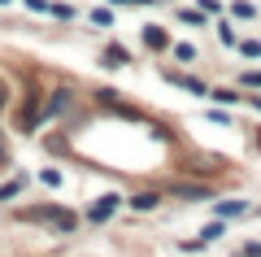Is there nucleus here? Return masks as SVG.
<instances>
[{"instance_id": "obj_12", "label": "nucleus", "mask_w": 261, "mask_h": 257, "mask_svg": "<svg viewBox=\"0 0 261 257\" xmlns=\"http://www.w3.org/2000/svg\"><path fill=\"white\" fill-rule=\"evenodd\" d=\"M244 83H248V87H261V74L252 70V74H244Z\"/></svg>"}, {"instance_id": "obj_10", "label": "nucleus", "mask_w": 261, "mask_h": 257, "mask_svg": "<svg viewBox=\"0 0 261 257\" xmlns=\"http://www.w3.org/2000/svg\"><path fill=\"white\" fill-rule=\"evenodd\" d=\"M218 35H222V44H235V31L226 27V22H218Z\"/></svg>"}, {"instance_id": "obj_9", "label": "nucleus", "mask_w": 261, "mask_h": 257, "mask_svg": "<svg viewBox=\"0 0 261 257\" xmlns=\"http://www.w3.org/2000/svg\"><path fill=\"white\" fill-rule=\"evenodd\" d=\"M218 236H226V227H222V222H209V227H205V236H200V240H218Z\"/></svg>"}, {"instance_id": "obj_3", "label": "nucleus", "mask_w": 261, "mask_h": 257, "mask_svg": "<svg viewBox=\"0 0 261 257\" xmlns=\"http://www.w3.org/2000/svg\"><path fill=\"white\" fill-rule=\"evenodd\" d=\"M144 44H148V48H170V39H166L161 27H148V31H144Z\"/></svg>"}, {"instance_id": "obj_7", "label": "nucleus", "mask_w": 261, "mask_h": 257, "mask_svg": "<svg viewBox=\"0 0 261 257\" xmlns=\"http://www.w3.org/2000/svg\"><path fill=\"white\" fill-rule=\"evenodd\" d=\"M39 183H48V188H57V183H61V170H39Z\"/></svg>"}, {"instance_id": "obj_4", "label": "nucleus", "mask_w": 261, "mask_h": 257, "mask_svg": "<svg viewBox=\"0 0 261 257\" xmlns=\"http://www.w3.org/2000/svg\"><path fill=\"white\" fill-rule=\"evenodd\" d=\"M130 57H126V48H109V53H105V65H109V70H118V65H126Z\"/></svg>"}, {"instance_id": "obj_1", "label": "nucleus", "mask_w": 261, "mask_h": 257, "mask_svg": "<svg viewBox=\"0 0 261 257\" xmlns=\"http://www.w3.org/2000/svg\"><path fill=\"white\" fill-rule=\"evenodd\" d=\"M118 201H122L118 192H109V196H100V201L92 205V214H87V218H92V222H105V218H109L113 209H118Z\"/></svg>"}, {"instance_id": "obj_11", "label": "nucleus", "mask_w": 261, "mask_h": 257, "mask_svg": "<svg viewBox=\"0 0 261 257\" xmlns=\"http://www.w3.org/2000/svg\"><path fill=\"white\" fill-rule=\"evenodd\" d=\"M240 48H244V53H248V57H261V44H257V39H244Z\"/></svg>"}, {"instance_id": "obj_8", "label": "nucleus", "mask_w": 261, "mask_h": 257, "mask_svg": "<svg viewBox=\"0 0 261 257\" xmlns=\"http://www.w3.org/2000/svg\"><path fill=\"white\" fill-rule=\"evenodd\" d=\"M174 57H178V61H196V48H192V44H178Z\"/></svg>"}, {"instance_id": "obj_13", "label": "nucleus", "mask_w": 261, "mask_h": 257, "mask_svg": "<svg viewBox=\"0 0 261 257\" xmlns=\"http://www.w3.org/2000/svg\"><path fill=\"white\" fill-rule=\"evenodd\" d=\"M257 148H261V139H257Z\"/></svg>"}, {"instance_id": "obj_5", "label": "nucleus", "mask_w": 261, "mask_h": 257, "mask_svg": "<svg viewBox=\"0 0 261 257\" xmlns=\"http://www.w3.org/2000/svg\"><path fill=\"white\" fill-rule=\"evenodd\" d=\"M157 201H161L157 192H140V196H135V201H130V205H135V209H152V205H157Z\"/></svg>"}, {"instance_id": "obj_6", "label": "nucleus", "mask_w": 261, "mask_h": 257, "mask_svg": "<svg viewBox=\"0 0 261 257\" xmlns=\"http://www.w3.org/2000/svg\"><path fill=\"white\" fill-rule=\"evenodd\" d=\"M18 192H22V179H13V183H5V188H0V201H13Z\"/></svg>"}, {"instance_id": "obj_2", "label": "nucleus", "mask_w": 261, "mask_h": 257, "mask_svg": "<svg viewBox=\"0 0 261 257\" xmlns=\"http://www.w3.org/2000/svg\"><path fill=\"white\" fill-rule=\"evenodd\" d=\"M248 209V201H218V218H235Z\"/></svg>"}]
</instances>
